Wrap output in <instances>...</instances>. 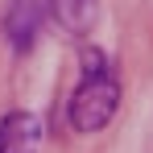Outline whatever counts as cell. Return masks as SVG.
Here are the masks:
<instances>
[{"mask_svg": "<svg viewBox=\"0 0 153 153\" xmlns=\"http://www.w3.org/2000/svg\"><path fill=\"white\" fill-rule=\"evenodd\" d=\"M116 103H120V83H116V75L100 62V54H91L87 79L79 83L75 100H71V128H75V132H100V128L116 116Z\"/></svg>", "mask_w": 153, "mask_h": 153, "instance_id": "6da1fadb", "label": "cell"}, {"mask_svg": "<svg viewBox=\"0 0 153 153\" xmlns=\"http://www.w3.org/2000/svg\"><path fill=\"white\" fill-rule=\"evenodd\" d=\"M37 137H42V124L33 112H13L0 120V153H33Z\"/></svg>", "mask_w": 153, "mask_h": 153, "instance_id": "7a4b0ae2", "label": "cell"}]
</instances>
